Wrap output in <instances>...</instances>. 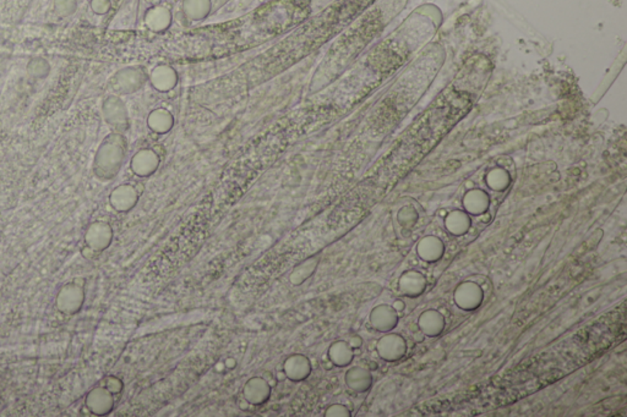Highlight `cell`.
Returning a JSON list of instances; mask_svg holds the SVG:
<instances>
[{
    "instance_id": "cell-5",
    "label": "cell",
    "mask_w": 627,
    "mask_h": 417,
    "mask_svg": "<svg viewBox=\"0 0 627 417\" xmlns=\"http://www.w3.org/2000/svg\"><path fill=\"white\" fill-rule=\"evenodd\" d=\"M453 300L458 309L474 311L483 304L484 293L481 286L474 281H463L453 293Z\"/></svg>"
},
{
    "instance_id": "cell-28",
    "label": "cell",
    "mask_w": 627,
    "mask_h": 417,
    "mask_svg": "<svg viewBox=\"0 0 627 417\" xmlns=\"http://www.w3.org/2000/svg\"><path fill=\"white\" fill-rule=\"evenodd\" d=\"M77 9L76 0H54V11L62 18H68Z\"/></svg>"
},
{
    "instance_id": "cell-16",
    "label": "cell",
    "mask_w": 627,
    "mask_h": 417,
    "mask_svg": "<svg viewBox=\"0 0 627 417\" xmlns=\"http://www.w3.org/2000/svg\"><path fill=\"white\" fill-rule=\"evenodd\" d=\"M398 288L403 295L408 297H418L424 294L426 289V279L424 274L414 269H410L403 273L398 279Z\"/></svg>"
},
{
    "instance_id": "cell-24",
    "label": "cell",
    "mask_w": 627,
    "mask_h": 417,
    "mask_svg": "<svg viewBox=\"0 0 627 417\" xmlns=\"http://www.w3.org/2000/svg\"><path fill=\"white\" fill-rule=\"evenodd\" d=\"M489 196L481 190H471L463 198V205L471 214H481L489 207Z\"/></svg>"
},
{
    "instance_id": "cell-11",
    "label": "cell",
    "mask_w": 627,
    "mask_h": 417,
    "mask_svg": "<svg viewBox=\"0 0 627 417\" xmlns=\"http://www.w3.org/2000/svg\"><path fill=\"white\" fill-rule=\"evenodd\" d=\"M139 202V193L130 184H122L109 195V203L113 210L120 213L132 211Z\"/></svg>"
},
{
    "instance_id": "cell-15",
    "label": "cell",
    "mask_w": 627,
    "mask_h": 417,
    "mask_svg": "<svg viewBox=\"0 0 627 417\" xmlns=\"http://www.w3.org/2000/svg\"><path fill=\"white\" fill-rule=\"evenodd\" d=\"M152 87L158 92H170L178 84V74L175 68L170 65H157L150 74Z\"/></svg>"
},
{
    "instance_id": "cell-31",
    "label": "cell",
    "mask_w": 627,
    "mask_h": 417,
    "mask_svg": "<svg viewBox=\"0 0 627 417\" xmlns=\"http://www.w3.org/2000/svg\"><path fill=\"white\" fill-rule=\"evenodd\" d=\"M91 9L94 14L106 15L110 10V0H91Z\"/></svg>"
},
{
    "instance_id": "cell-22",
    "label": "cell",
    "mask_w": 627,
    "mask_h": 417,
    "mask_svg": "<svg viewBox=\"0 0 627 417\" xmlns=\"http://www.w3.org/2000/svg\"><path fill=\"white\" fill-rule=\"evenodd\" d=\"M175 125V117L170 110L165 108H158L152 110L147 117V127H150L156 134L165 135L172 130Z\"/></svg>"
},
{
    "instance_id": "cell-20",
    "label": "cell",
    "mask_w": 627,
    "mask_h": 417,
    "mask_svg": "<svg viewBox=\"0 0 627 417\" xmlns=\"http://www.w3.org/2000/svg\"><path fill=\"white\" fill-rule=\"evenodd\" d=\"M319 263H320L319 256H312V257L304 259L303 262L293 268L292 272L289 274V283L293 286H303L309 278H312L315 274L317 267H319Z\"/></svg>"
},
{
    "instance_id": "cell-17",
    "label": "cell",
    "mask_w": 627,
    "mask_h": 417,
    "mask_svg": "<svg viewBox=\"0 0 627 417\" xmlns=\"http://www.w3.org/2000/svg\"><path fill=\"white\" fill-rule=\"evenodd\" d=\"M345 383L355 393H367L373 385V375L364 367L354 366L346 372Z\"/></svg>"
},
{
    "instance_id": "cell-34",
    "label": "cell",
    "mask_w": 627,
    "mask_h": 417,
    "mask_svg": "<svg viewBox=\"0 0 627 417\" xmlns=\"http://www.w3.org/2000/svg\"><path fill=\"white\" fill-rule=\"evenodd\" d=\"M415 342H423V339H424V334L419 332V333H417L414 335Z\"/></svg>"
},
{
    "instance_id": "cell-29",
    "label": "cell",
    "mask_w": 627,
    "mask_h": 417,
    "mask_svg": "<svg viewBox=\"0 0 627 417\" xmlns=\"http://www.w3.org/2000/svg\"><path fill=\"white\" fill-rule=\"evenodd\" d=\"M350 410L343 404H332L326 409L325 417H350Z\"/></svg>"
},
{
    "instance_id": "cell-8",
    "label": "cell",
    "mask_w": 627,
    "mask_h": 417,
    "mask_svg": "<svg viewBox=\"0 0 627 417\" xmlns=\"http://www.w3.org/2000/svg\"><path fill=\"white\" fill-rule=\"evenodd\" d=\"M160 158L155 150L151 148H144V150H137L135 155H132V162H130V168L132 173L140 177V178H148L152 174L157 172V169L160 167Z\"/></svg>"
},
{
    "instance_id": "cell-6",
    "label": "cell",
    "mask_w": 627,
    "mask_h": 417,
    "mask_svg": "<svg viewBox=\"0 0 627 417\" xmlns=\"http://www.w3.org/2000/svg\"><path fill=\"white\" fill-rule=\"evenodd\" d=\"M376 352L385 361H400L406 355V339L400 334H385L377 340Z\"/></svg>"
},
{
    "instance_id": "cell-18",
    "label": "cell",
    "mask_w": 627,
    "mask_h": 417,
    "mask_svg": "<svg viewBox=\"0 0 627 417\" xmlns=\"http://www.w3.org/2000/svg\"><path fill=\"white\" fill-rule=\"evenodd\" d=\"M445 253V245L438 236L428 235L417 245V255L425 262L434 263L440 261Z\"/></svg>"
},
{
    "instance_id": "cell-27",
    "label": "cell",
    "mask_w": 627,
    "mask_h": 417,
    "mask_svg": "<svg viewBox=\"0 0 627 417\" xmlns=\"http://www.w3.org/2000/svg\"><path fill=\"white\" fill-rule=\"evenodd\" d=\"M27 72L36 79H44L51 72V65L42 58H33L27 64Z\"/></svg>"
},
{
    "instance_id": "cell-25",
    "label": "cell",
    "mask_w": 627,
    "mask_h": 417,
    "mask_svg": "<svg viewBox=\"0 0 627 417\" xmlns=\"http://www.w3.org/2000/svg\"><path fill=\"white\" fill-rule=\"evenodd\" d=\"M445 225L448 233L455 236H462L467 234L471 228V218L461 211L451 212L445 219Z\"/></svg>"
},
{
    "instance_id": "cell-30",
    "label": "cell",
    "mask_w": 627,
    "mask_h": 417,
    "mask_svg": "<svg viewBox=\"0 0 627 417\" xmlns=\"http://www.w3.org/2000/svg\"><path fill=\"white\" fill-rule=\"evenodd\" d=\"M104 387L107 388V390L110 392V393L113 394H119L122 393V390H123L124 385L122 380H119L118 377H114V376H109L106 378V382H104Z\"/></svg>"
},
{
    "instance_id": "cell-7",
    "label": "cell",
    "mask_w": 627,
    "mask_h": 417,
    "mask_svg": "<svg viewBox=\"0 0 627 417\" xmlns=\"http://www.w3.org/2000/svg\"><path fill=\"white\" fill-rule=\"evenodd\" d=\"M113 241V229L107 222H94L86 230L85 243L94 252L108 249Z\"/></svg>"
},
{
    "instance_id": "cell-1",
    "label": "cell",
    "mask_w": 627,
    "mask_h": 417,
    "mask_svg": "<svg viewBox=\"0 0 627 417\" xmlns=\"http://www.w3.org/2000/svg\"><path fill=\"white\" fill-rule=\"evenodd\" d=\"M127 155V142L120 134H110L99 147L94 162V174L102 180H110L120 172Z\"/></svg>"
},
{
    "instance_id": "cell-32",
    "label": "cell",
    "mask_w": 627,
    "mask_h": 417,
    "mask_svg": "<svg viewBox=\"0 0 627 417\" xmlns=\"http://www.w3.org/2000/svg\"><path fill=\"white\" fill-rule=\"evenodd\" d=\"M348 344L352 347V349H359L363 345V339L359 335H353V337L349 338Z\"/></svg>"
},
{
    "instance_id": "cell-12",
    "label": "cell",
    "mask_w": 627,
    "mask_h": 417,
    "mask_svg": "<svg viewBox=\"0 0 627 417\" xmlns=\"http://www.w3.org/2000/svg\"><path fill=\"white\" fill-rule=\"evenodd\" d=\"M86 406L97 416H104L112 413L114 409L113 394L106 387H96L86 397Z\"/></svg>"
},
{
    "instance_id": "cell-3",
    "label": "cell",
    "mask_w": 627,
    "mask_h": 417,
    "mask_svg": "<svg viewBox=\"0 0 627 417\" xmlns=\"http://www.w3.org/2000/svg\"><path fill=\"white\" fill-rule=\"evenodd\" d=\"M85 302L84 286L77 283H68L62 286L57 295V309L64 314H75Z\"/></svg>"
},
{
    "instance_id": "cell-33",
    "label": "cell",
    "mask_w": 627,
    "mask_h": 417,
    "mask_svg": "<svg viewBox=\"0 0 627 417\" xmlns=\"http://www.w3.org/2000/svg\"><path fill=\"white\" fill-rule=\"evenodd\" d=\"M392 307L396 309L397 312H402L405 307H406V304H405V301L401 300V299H397L395 300V302L392 304Z\"/></svg>"
},
{
    "instance_id": "cell-26",
    "label": "cell",
    "mask_w": 627,
    "mask_h": 417,
    "mask_svg": "<svg viewBox=\"0 0 627 417\" xmlns=\"http://www.w3.org/2000/svg\"><path fill=\"white\" fill-rule=\"evenodd\" d=\"M486 181L493 190L502 191L509 186V175L507 172H505L504 169H494L488 174Z\"/></svg>"
},
{
    "instance_id": "cell-23",
    "label": "cell",
    "mask_w": 627,
    "mask_h": 417,
    "mask_svg": "<svg viewBox=\"0 0 627 417\" xmlns=\"http://www.w3.org/2000/svg\"><path fill=\"white\" fill-rule=\"evenodd\" d=\"M213 11L211 0H183V13L191 21L206 19Z\"/></svg>"
},
{
    "instance_id": "cell-2",
    "label": "cell",
    "mask_w": 627,
    "mask_h": 417,
    "mask_svg": "<svg viewBox=\"0 0 627 417\" xmlns=\"http://www.w3.org/2000/svg\"><path fill=\"white\" fill-rule=\"evenodd\" d=\"M146 72L141 66H127L114 74L110 84L120 94H135L145 86Z\"/></svg>"
},
{
    "instance_id": "cell-21",
    "label": "cell",
    "mask_w": 627,
    "mask_h": 417,
    "mask_svg": "<svg viewBox=\"0 0 627 417\" xmlns=\"http://www.w3.org/2000/svg\"><path fill=\"white\" fill-rule=\"evenodd\" d=\"M327 357L332 365L347 367L353 361L354 349L346 340H336L329 347Z\"/></svg>"
},
{
    "instance_id": "cell-10",
    "label": "cell",
    "mask_w": 627,
    "mask_h": 417,
    "mask_svg": "<svg viewBox=\"0 0 627 417\" xmlns=\"http://www.w3.org/2000/svg\"><path fill=\"white\" fill-rule=\"evenodd\" d=\"M369 322L380 333H388L398 324V312L390 305H377L369 316Z\"/></svg>"
},
{
    "instance_id": "cell-19",
    "label": "cell",
    "mask_w": 627,
    "mask_h": 417,
    "mask_svg": "<svg viewBox=\"0 0 627 417\" xmlns=\"http://www.w3.org/2000/svg\"><path fill=\"white\" fill-rule=\"evenodd\" d=\"M445 326H446L445 317L436 309H426L418 319L420 332L426 337H439L445 331Z\"/></svg>"
},
{
    "instance_id": "cell-14",
    "label": "cell",
    "mask_w": 627,
    "mask_h": 417,
    "mask_svg": "<svg viewBox=\"0 0 627 417\" xmlns=\"http://www.w3.org/2000/svg\"><path fill=\"white\" fill-rule=\"evenodd\" d=\"M144 21H145L146 27L152 32H165L172 25L173 15L167 6L156 5V6H152L147 10Z\"/></svg>"
},
{
    "instance_id": "cell-9",
    "label": "cell",
    "mask_w": 627,
    "mask_h": 417,
    "mask_svg": "<svg viewBox=\"0 0 627 417\" xmlns=\"http://www.w3.org/2000/svg\"><path fill=\"white\" fill-rule=\"evenodd\" d=\"M272 387L264 377H253L243 387V397L249 405H262L271 398Z\"/></svg>"
},
{
    "instance_id": "cell-4",
    "label": "cell",
    "mask_w": 627,
    "mask_h": 417,
    "mask_svg": "<svg viewBox=\"0 0 627 417\" xmlns=\"http://www.w3.org/2000/svg\"><path fill=\"white\" fill-rule=\"evenodd\" d=\"M104 120L117 131H127L129 127V113L127 105L118 96H108L102 104Z\"/></svg>"
},
{
    "instance_id": "cell-13",
    "label": "cell",
    "mask_w": 627,
    "mask_h": 417,
    "mask_svg": "<svg viewBox=\"0 0 627 417\" xmlns=\"http://www.w3.org/2000/svg\"><path fill=\"white\" fill-rule=\"evenodd\" d=\"M312 362L309 357L303 354H294L286 359L283 364V372L287 380L292 382H303L312 375Z\"/></svg>"
}]
</instances>
